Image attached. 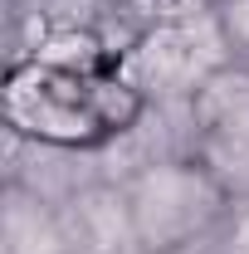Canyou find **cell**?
<instances>
[{
    "label": "cell",
    "instance_id": "cell-1",
    "mask_svg": "<svg viewBox=\"0 0 249 254\" xmlns=\"http://www.w3.org/2000/svg\"><path fill=\"white\" fill-rule=\"evenodd\" d=\"M142 108H147V98L123 73H98V68L54 64V59L15 64L10 83H5L10 137L49 142V147L98 152L137 123Z\"/></svg>",
    "mask_w": 249,
    "mask_h": 254
},
{
    "label": "cell",
    "instance_id": "cell-2",
    "mask_svg": "<svg viewBox=\"0 0 249 254\" xmlns=\"http://www.w3.org/2000/svg\"><path fill=\"white\" fill-rule=\"evenodd\" d=\"M132 210L142 254H210L235 195L215 171L190 152L137 166L118 181Z\"/></svg>",
    "mask_w": 249,
    "mask_h": 254
},
{
    "label": "cell",
    "instance_id": "cell-3",
    "mask_svg": "<svg viewBox=\"0 0 249 254\" xmlns=\"http://www.w3.org/2000/svg\"><path fill=\"white\" fill-rule=\"evenodd\" d=\"M190 157L215 171L225 190L249 195V64H220L186 103Z\"/></svg>",
    "mask_w": 249,
    "mask_h": 254
},
{
    "label": "cell",
    "instance_id": "cell-4",
    "mask_svg": "<svg viewBox=\"0 0 249 254\" xmlns=\"http://www.w3.org/2000/svg\"><path fill=\"white\" fill-rule=\"evenodd\" d=\"M59 215L78 254H142L127 195L118 181H88L59 205Z\"/></svg>",
    "mask_w": 249,
    "mask_h": 254
},
{
    "label": "cell",
    "instance_id": "cell-5",
    "mask_svg": "<svg viewBox=\"0 0 249 254\" xmlns=\"http://www.w3.org/2000/svg\"><path fill=\"white\" fill-rule=\"evenodd\" d=\"M0 254H78L59 205L39 190L5 181L0 190Z\"/></svg>",
    "mask_w": 249,
    "mask_h": 254
},
{
    "label": "cell",
    "instance_id": "cell-6",
    "mask_svg": "<svg viewBox=\"0 0 249 254\" xmlns=\"http://www.w3.org/2000/svg\"><path fill=\"white\" fill-rule=\"evenodd\" d=\"M215 34L235 64H249V0H205Z\"/></svg>",
    "mask_w": 249,
    "mask_h": 254
},
{
    "label": "cell",
    "instance_id": "cell-7",
    "mask_svg": "<svg viewBox=\"0 0 249 254\" xmlns=\"http://www.w3.org/2000/svg\"><path fill=\"white\" fill-rule=\"evenodd\" d=\"M210 254H249V195H240V200L230 205V215L220 225Z\"/></svg>",
    "mask_w": 249,
    "mask_h": 254
}]
</instances>
